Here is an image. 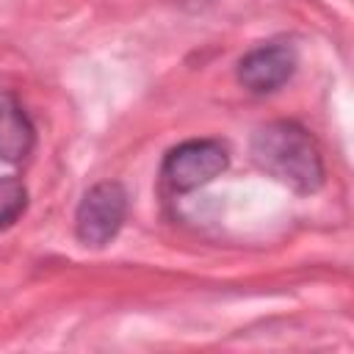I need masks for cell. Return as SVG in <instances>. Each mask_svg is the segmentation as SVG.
Listing matches in <instances>:
<instances>
[{
    "label": "cell",
    "instance_id": "cell-7",
    "mask_svg": "<svg viewBox=\"0 0 354 354\" xmlns=\"http://www.w3.org/2000/svg\"><path fill=\"white\" fill-rule=\"evenodd\" d=\"M174 3H207V0H174Z\"/></svg>",
    "mask_w": 354,
    "mask_h": 354
},
{
    "label": "cell",
    "instance_id": "cell-4",
    "mask_svg": "<svg viewBox=\"0 0 354 354\" xmlns=\"http://www.w3.org/2000/svg\"><path fill=\"white\" fill-rule=\"evenodd\" d=\"M296 69V50L285 41H271L249 50L238 61V80L254 94H271L290 80Z\"/></svg>",
    "mask_w": 354,
    "mask_h": 354
},
{
    "label": "cell",
    "instance_id": "cell-5",
    "mask_svg": "<svg viewBox=\"0 0 354 354\" xmlns=\"http://www.w3.org/2000/svg\"><path fill=\"white\" fill-rule=\"evenodd\" d=\"M36 144V127L11 91H0V160L19 163Z\"/></svg>",
    "mask_w": 354,
    "mask_h": 354
},
{
    "label": "cell",
    "instance_id": "cell-2",
    "mask_svg": "<svg viewBox=\"0 0 354 354\" xmlns=\"http://www.w3.org/2000/svg\"><path fill=\"white\" fill-rule=\"evenodd\" d=\"M230 163L227 147L213 138L183 141L163 158L160 174L171 191H194L210 180H216Z\"/></svg>",
    "mask_w": 354,
    "mask_h": 354
},
{
    "label": "cell",
    "instance_id": "cell-3",
    "mask_svg": "<svg viewBox=\"0 0 354 354\" xmlns=\"http://www.w3.org/2000/svg\"><path fill=\"white\" fill-rule=\"evenodd\" d=\"M127 213V194L119 183L105 180L91 185L75 213V232L77 241L86 246H105L124 221Z\"/></svg>",
    "mask_w": 354,
    "mask_h": 354
},
{
    "label": "cell",
    "instance_id": "cell-1",
    "mask_svg": "<svg viewBox=\"0 0 354 354\" xmlns=\"http://www.w3.org/2000/svg\"><path fill=\"white\" fill-rule=\"evenodd\" d=\"M252 160L296 194H315L324 183L318 141L296 122H268L252 136Z\"/></svg>",
    "mask_w": 354,
    "mask_h": 354
},
{
    "label": "cell",
    "instance_id": "cell-6",
    "mask_svg": "<svg viewBox=\"0 0 354 354\" xmlns=\"http://www.w3.org/2000/svg\"><path fill=\"white\" fill-rule=\"evenodd\" d=\"M28 205V191L17 177H0V230L14 224Z\"/></svg>",
    "mask_w": 354,
    "mask_h": 354
}]
</instances>
